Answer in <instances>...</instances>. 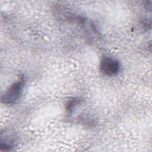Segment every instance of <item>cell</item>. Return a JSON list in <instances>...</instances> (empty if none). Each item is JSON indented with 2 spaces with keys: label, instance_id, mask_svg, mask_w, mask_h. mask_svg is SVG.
Instances as JSON below:
<instances>
[{
  "label": "cell",
  "instance_id": "6da1fadb",
  "mask_svg": "<svg viewBox=\"0 0 152 152\" xmlns=\"http://www.w3.org/2000/svg\"><path fill=\"white\" fill-rule=\"evenodd\" d=\"M24 86V80L20 77L12 83L1 96V102L7 105L15 103L21 96Z\"/></svg>",
  "mask_w": 152,
  "mask_h": 152
},
{
  "label": "cell",
  "instance_id": "7a4b0ae2",
  "mask_svg": "<svg viewBox=\"0 0 152 152\" xmlns=\"http://www.w3.org/2000/svg\"><path fill=\"white\" fill-rule=\"evenodd\" d=\"M121 65L119 61L109 56H103L100 62L101 72L107 76H114L119 73Z\"/></svg>",
  "mask_w": 152,
  "mask_h": 152
},
{
  "label": "cell",
  "instance_id": "3957f363",
  "mask_svg": "<svg viewBox=\"0 0 152 152\" xmlns=\"http://www.w3.org/2000/svg\"><path fill=\"white\" fill-rule=\"evenodd\" d=\"M14 147V141L11 137V136L5 135L1 138L0 147L1 150H10Z\"/></svg>",
  "mask_w": 152,
  "mask_h": 152
},
{
  "label": "cell",
  "instance_id": "277c9868",
  "mask_svg": "<svg viewBox=\"0 0 152 152\" xmlns=\"http://www.w3.org/2000/svg\"><path fill=\"white\" fill-rule=\"evenodd\" d=\"M81 102L80 99L76 97H71L67 100L65 104V109L68 113H72L74 109Z\"/></svg>",
  "mask_w": 152,
  "mask_h": 152
}]
</instances>
